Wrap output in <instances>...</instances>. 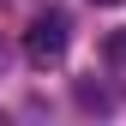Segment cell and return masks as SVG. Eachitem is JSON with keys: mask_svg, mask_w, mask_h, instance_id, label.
I'll list each match as a JSON object with an SVG mask.
<instances>
[{"mask_svg": "<svg viewBox=\"0 0 126 126\" xmlns=\"http://www.w3.org/2000/svg\"><path fill=\"white\" fill-rule=\"evenodd\" d=\"M66 48H72V18H66L60 6L36 12L30 30H24V60H30V66H60Z\"/></svg>", "mask_w": 126, "mask_h": 126, "instance_id": "1", "label": "cell"}, {"mask_svg": "<svg viewBox=\"0 0 126 126\" xmlns=\"http://www.w3.org/2000/svg\"><path fill=\"white\" fill-rule=\"evenodd\" d=\"M102 60H108V72H114L120 84H126V24H120V30H108V36H102Z\"/></svg>", "mask_w": 126, "mask_h": 126, "instance_id": "2", "label": "cell"}, {"mask_svg": "<svg viewBox=\"0 0 126 126\" xmlns=\"http://www.w3.org/2000/svg\"><path fill=\"white\" fill-rule=\"evenodd\" d=\"M96 6H120V0H96Z\"/></svg>", "mask_w": 126, "mask_h": 126, "instance_id": "3", "label": "cell"}]
</instances>
